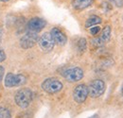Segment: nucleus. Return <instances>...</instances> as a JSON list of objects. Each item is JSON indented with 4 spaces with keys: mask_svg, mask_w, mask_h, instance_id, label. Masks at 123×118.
Returning a JSON list of instances; mask_svg holds the SVG:
<instances>
[{
    "mask_svg": "<svg viewBox=\"0 0 123 118\" xmlns=\"http://www.w3.org/2000/svg\"><path fill=\"white\" fill-rule=\"evenodd\" d=\"M38 44L40 46V48L44 51V52H50L53 48H54V45L55 43L50 35L49 32H46L44 33L38 40Z\"/></svg>",
    "mask_w": 123,
    "mask_h": 118,
    "instance_id": "obj_5",
    "label": "nucleus"
},
{
    "mask_svg": "<svg viewBox=\"0 0 123 118\" xmlns=\"http://www.w3.org/2000/svg\"><path fill=\"white\" fill-rule=\"evenodd\" d=\"M42 89L47 94H56L62 89V83L57 78H46L42 83Z\"/></svg>",
    "mask_w": 123,
    "mask_h": 118,
    "instance_id": "obj_4",
    "label": "nucleus"
},
{
    "mask_svg": "<svg viewBox=\"0 0 123 118\" xmlns=\"http://www.w3.org/2000/svg\"><path fill=\"white\" fill-rule=\"evenodd\" d=\"M105 92V83L101 79H95L88 86V95L93 98L99 97Z\"/></svg>",
    "mask_w": 123,
    "mask_h": 118,
    "instance_id": "obj_3",
    "label": "nucleus"
},
{
    "mask_svg": "<svg viewBox=\"0 0 123 118\" xmlns=\"http://www.w3.org/2000/svg\"><path fill=\"white\" fill-rule=\"evenodd\" d=\"M93 2L94 0H73L72 6L74 9H76L78 11H81L90 7L93 4Z\"/></svg>",
    "mask_w": 123,
    "mask_h": 118,
    "instance_id": "obj_11",
    "label": "nucleus"
},
{
    "mask_svg": "<svg viewBox=\"0 0 123 118\" xmlns=\"http://www.w3.org/2000/svg\"><path fill=\"white\" fill-rule=\"evenodd\" d=\"M0 118H12V114L11 112L4 107L0 108Z\"/></svg>",
    "mask_w": 123,
    "mask_h": 118,
    "instance_id": "obj_15",
    "label": "nucleus"
},
{
    "mask_svg": "<svg viewBox=\"0 0 123 118\" xmlns=\"http://www.w3.org/2000/svg\"><path fill=\"white\" fill-rule=\"evenodd\" d=\"M99 31H100V27H98V26H95L93 28H90V33L92 35H97Z\"/></svg>",
    "mask_w": 123,
    "mask_h": 118,
    "instance_id": "obj_16",
    "label": "nucleus"
},
{
    "mask_svg": "<svg viewBox=\"0 0 123 118\" xmlns=\"http://www.w3.org/2000/svg\"><path fill=\"white\" fill-rule=\"evenodd\" d=\"M90 118H98L97 116H92V117H90Z\"/></svg>",
    "mask_w": 123,
    "mask_h": 118,
    "instance_id": "obj_20",
    "label": "nucleus"
},
{
    "mask_svg": "<svg viewBox=\"0 0 123 118\" xmlns=\"http://www.w3.org/2000/svg\"><path fill=\"white\" fill-rule=\"evenodd\" d=\"M99 40L103 43V44H106L107 42H109L110 38H111V27L110 26H106L102 31H101V34L100 36L98 37Z\"/></svg>",
    "mask_w": 123,
    "mask_h": 118,
    "instance_id": "obj_12",
    "label": "nucleus"
},
{
    "mask_svg": "<svg viewBox=\"0 0 123 118\" xmlns=\"http://www.w3.org/2000/svg\"><path fill=\"white\" fill-rule=\"evenodd\" d=\"M32 98H33V94L28 88H22L18 90L14 96L16 105L22 109L28 108L32 101Z\"/></svg>",
    "mask_w": 123,
    "mask_h": 118,
    "instance_id": "obj_1",
    "label": "nucleus"
},
{
    "mask_svg": "<svg viewBox=\"0 0 123 118\" xmlns=\"http://www.w3.org/2000/svg\"><path fill=\"white\" fill-rule=\"evenodd\" d=\"M62 76L69 82H77L83 77V71L80 67H73L64 71Z\"/></svg>",
    "mask_w": 123,
    "mask_h": 118,
    "instance_id": "obj_6",
    "label": "nucleus"
},
{
    "mask_svg": "<svg viewBox=\"0 0 123 118\" xmlns=\"http://www.w3.org/2000/svg\"><path fill=\"white\" fill-rule=\"evenodd\" d=\"M4 73H5V69H4V67H3V66H1V65H0V82H1V81H2V79H3Z\"/></svg>",
    "mask_w": 123,
    "mask_h": 118,
    "instance_id": "obj_18",
    "label": "nucleus"
},
{
    "mask_svg": "<svg viewBox=\"0 0 123 118\" xmlns=\"http://www.w3.org/2000/svg\"><path fill=\"white\" fill-rule=\"evenodd\" d=\"M6 59V54L4 52V50L2 48H0V62L4 61Z\"/></svg>",
    "mask_w": 123,
    "mask_h": 118,
    "instance_id": "obj_17",
    "label": "nucleus"
},
{
    "mask_svg": "<svg viewBox=\"0 0 123 118\" xmlns=\"http://www.w3.org/2000/svg\"><path fill=\"white\" fill-rule=\"evenodd\" d=\"M101 23V18L97 16V15H92L90 16L86 22H85V28H92V27H95L98 24Z\"/></svg>",
    "mask_w": 123,
    "mask_h": 118,
    "instance_id": "obj_13",
    "label": "nucleus"
},
{
    "mask_svg": "<svg viewBox=\"0 0 123 118\" xmlns=\"http://www.w3.org/2000/svg\"><path fill=\"white\" fill-rule=\"evenodd\" d=\"M50 35L54 41V43L59 45H64L67 42V38L65 34L58 28H53L50 31Z\"/></svg>",
    "mask_w": 123,
    "mask_h": 118,
    "instance_id": "obj_10",
    "label": "nucleus"
},
{
    "mask_svg": "<svg viewBox=\"0 0 123 118\" xmlns=\"http://www.w3.org/2000/svg\"><path fill=\"white\" fill-rule=\"evenodd\" d=\"M110 1H116V0H110Z\"/></svg>",
    "mask_w": 123,
    "mask_h": 118,
    "instance_id": "obj_22",
    "label": "nucleus"
},
{
    "mask_svg": "<svg viewBox=\"0 0 123 118\" xmlns=\"http://www.w3.org/2000/svg\"><path fill=\"white\" fill-rule=\"evenodd\" d=\"M5 86L7 88L22 86L27 82V77L24 75H15L13 73H8L5 77Z\"/></svg>",
    "mask_w": 123,
    "mask_h": 118,
    "instance_id": "obj_2",
    "label": "nucleus"
},
{
    "mask_svg": "<svg viewBox=\"0 0 123 118\" xmlns=\"http://www.w3.org/2000/svg\"><path fill=\"white\" fill-rule=\"evenodd\" d=\"M0 1H2V2H7V1H9V0H0Z\"/></svg>",
    "mask_w": 123,
    "mask_h": 118,
    "instance_id": "obj_19",
    "label": "nucleus"
},
{
    "mask_svg": "<svg viewBox=\"0 0 123 118\" xmlns=\"http://www.w3.org/2000/svg\"><path fill=\"white\" fill-rule=\"evenodd\" d=\"M46 22L42 18H39V17L31 18L28 22V31L38 33L46 27Z\"/></svg>",
    "mask_w": 123,
    "mask_h": 118,
    "instance_id": "obj_9",
    "label": "nucleus"
},
{
    "mask_svg": "<svg viewBox=\"0 0 123 118\" xmlns=\"http://www.w3.org/2000/svg\"><path fill=\"white\" fill-rule=\"evenodd\" d=\"M121 93H122V94H123V86H122V89H121Z\"/></svg>",
    "mask_w": 123,
    "mask_h": 118,
    "instance_id": "obj_21",
    "label": "nucleus"
},
{
    "mask_svg": "<svg viewBox=\"0 0 123 118\" xmlns=\"http://www.w3.org/2000/svg\"><path fill=\"white\" fill-rule=\"evenodd\" d=\"M86 47H87V43H86V40L84 38H81L79 40L78 42V49L79 51L80 52H84L86 50Z\"/></svg>",
    "mask_w": 123,
    "mask_h": 118,
    "instance_id": "obj_14",
    "label": "nucleus"
},
{
    "mask_svg": "<svg viewBox=\"0 0 123 118\" xmlns=\"http://www.w3.org/2000/svg\"><path fill=\"white\" fill-rule=\"evenodd\" d=\"M88 96V87L85 84H80L76 86L73 92V98L77 103H83Z\"/></svg>",
    "mask_w": 123,
    "mask_h": 118,
    "instance_id": "obj_8",
    "label": "nucleus"
},
{
    "mask_svg": "<svg viewBox=\"0 0 123 118\" xmlns=\"http://www.w3.org/2000/svg\"><path fill=\"white\" fill-rule=\"evenodd\" d=\"M38 35L37 33H34V32H31V31H28L22 38H21V41H20V44L23 48L25 49H28V48H31L33 47L36 43H38Z\"/></svg>",
    "mask_w": 123,
    "mask_h": 118,
    "instance_id": "obj_7",
    "label": "nucleus"
}]
</instances>
